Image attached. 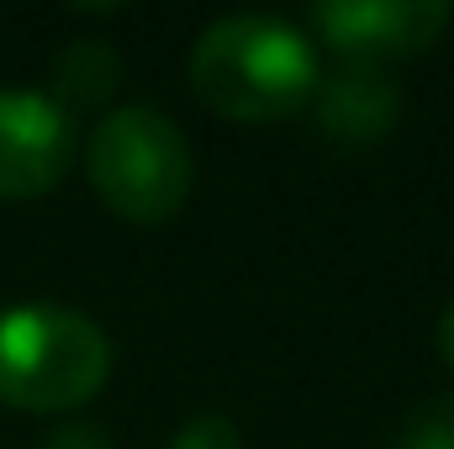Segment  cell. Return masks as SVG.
<instances>
[{"mask_svg": "<svg viewBox=\"0 0 454 449\" xmlns=\"http://www.w3.org/2000/svg\"><path fill=\"white\" fill-rule=\"evenodd\" d=\"M43 449H116V445H112V434H106L101 423L69 418V423H59V429L43 434Z\"/></svg>", "mask_w": 454, "mask_h": 449, "instance_id": "obj_10", "label": "cell"}, {"mask_svg": "<svg viewBox=\"0 0 454 449\" xmlns=\"http://www.w3.org/2000/svg\"><path fill=\"white\" fill-rule=\"evenodd\" d=\"M85 175L121 223L153 227L185 207L196 159L185 132L159 106H112L85 143Z\"/></svg>", "mask_w": 454, "mask_h": 449, "instance_id": "obj_3", "label": "cell"}, {"mask_svg": "<svg viewBox=\"0 0 454 449\" xmlns=\"http://www.w3.org/2000/svg\"><path fill=\"white\" fill-rule=\"evenodd\" d=\"M116 85H121V59H116V48L112 43H96V37H80V43H69V48L53 59V91H48V96L74 116L80 106H101Z\"/></svg>", "mask_w": 454, "mask_h": 449, "instance_id": "obj_7", "label": "cell"}, {"mask_svg": "<svg viewBox=\"0 0 454 449\" xmlns=\"http://www.w3.org/2000/svg\"><path fill=\"white\" fill-rule=\"evenodd\" d=\"M323 80L312 37L264 11L212 21L191 48V91L227 122H280L312 106Z\"/></svg>", "mask_w": 454, "mask_h": 449, "instance_id": "obj_1", "label": "cell"}, {"mask_svg": "<svg viewBox=\"0 0 454 449\" xmlns=\"http://www.w3.org/2000/svg\"><path fill=\"white\" fill-rule=\"evenodd\" d=\"M444 0H323L312 5V32L339 53V64H391L428 53L450 32Z\"/></svg>", "mask_w": 454, "mask_h": 449, "instance_id": "obj_4", "label": "cell"}, {"mask_svg": "<svg viewBox=\"0 0 454 449\" xmlns=\"http://www.w3.org/2000/svg\"><path fill=\"white\" fill-rule=\"evenodd\" d=\"M402 449H454V397L423 402L402 429Z\"/></svg>", "mask_w": 454, "mask_h": 449, "instance_id": "obj_8", "label": "cell"}, {"mask_svg": "<svg viewBox=\"0 0 454 449\" xmlns=\"http://www.w3.org/2000/svg\"><path fill=\"white\" fill-rule=\"evenodd\" d=\"M112 375V338L74 307L21 302L0 312V402L16 413H74Z\"/></svg>", "mask_w": 454, "mask_h": 449, "instance_id": "obj_2", "label": "cell"}, {"mask_svg": "<svg viewBox=\"0 0 454 449\" xmlns=\"http://www.w3.org/2000/svg\"><path fill=\"white\" fill-rule=\"evenodd\" d=\"M317 127L333 143H375L396 127L402 116V91L380 64H339L328 80H317Z\"/></svg>", "mask_w": 454, "mask_h": 449, "instance_id": "obj_6", "label": "cell"}, {"mask_svg": "<svg viewBox=\"0 0 454 449\" xmlns=\"http://www.w3.org/2000/svg\"><path fill=\"white\" fill-rule=\"evenodd\" d=\"M74 164V116L37 85L0 91V201L53 191Z\"/></svg>", "mask_w": 454, "mask_h": 449, "instance_id": "obj_5", "label": "cell"}, {"mask_svg": "<svg viewBox=\"0 0 454 449\" xmlns=\"http://www.w3.org/2000/svg\"><path fill=\"white\" fill-rule=\"evenodd\" d=\"M169 449H243V434H238V423L223 418V413H196V418H185L175 429Z\"/></svg>", "mask_w": 454, "mask_h": 449, "instance_id": "obj_9", "label": "cell"}, {"mask_svg": "<svg viewBox=\"0 0 454 449\" xmlns=\"http://www.w3.org/2000/svg\"><path fill=\"white\" fill-rule=\"evenodd\" d=\"M434 343H439V359L454 370V302L439 312V328H434Z\"/></svg>", "mask_w": 454, "mask_h": 449, "instance_id": "obj_11", "label": "cell"}]
</instances>
